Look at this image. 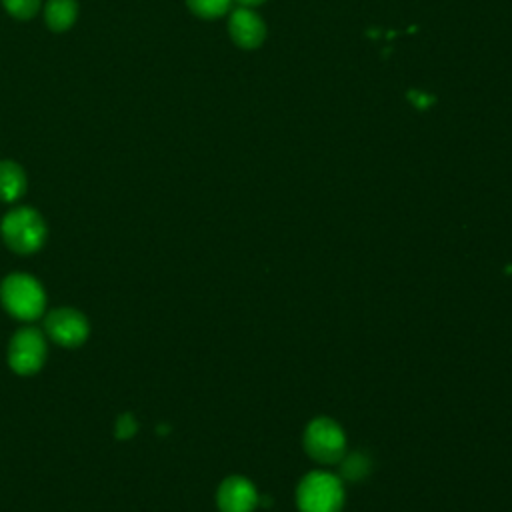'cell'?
<instances>
[{"label":"cell","mask_w":512,"mask_h":512,"mask_svg":"<svg viewBox=\"0 0 512 512\" xmlns=\"http://www.w3.org/2000/svg\"><path fill=\"white\" fill-rule=\"evenodd\" d=\"M340 470H342V476H344V478H348V480H360V478H364V476L370 472V460H368L366 454L354 452V454L342 456V460H340Z\"/></svg>","instance_id":"7c38bea8"},{"label":"cell","mask_w":512,"mask_h":512,"mask_svg":"<svg viewBox=\"0 0 512 512\" xmlns=\"http://www.w3.org/2000/svg\"><path fill=\"white\" fill-rule=\"evenodd\" d=\"M28 178L24 168L14 160H0V200L16 202L24 196Z\"/></svg>","instance_id":"9c48e42d"},{"label":"cell","mask_w":512,"mask_h":512,"mask_svg":"<svg viewBox=\"0 0 512 512\" xmlns=\"http://www.w3.org/2000/svg\"><path fill=\"white\" fill-rule=\"evenodd\" d=\"M46 354V336L40 328L24 326L16 330L8 342V364L20 376L38 372L46 362Z\"/></svg>","instance_id":"277c9868"},{"label":"cell","mask_w":512,"mask_h":512,"mask_svg":"<svg viewBox=\"0 0 512 512\" xmlns=\"http://www.w3.org/2000/svg\"><path fill=\"white\" fill-rule=\"evenodd\" d=\"M0 236L12 252L34 254L44 246L48 226L38 210L30 206H16L4 214L0 222Z\"/></svg>","instance_id":"6da1fadb"},{"label":"cell","mask_w":512,"mask_h":512,"mask_svg":"<svg viewBox=\"0 0 512 512\" xmlns=\"http://www.w3.org/2000/svg\"><path fill=\"white\" fill-rule=\"evenodd\" d=\"M216 504L220 512H252L258 504V494L248 478L230 476L220 484Z\"/></svg>","instance_id":"52a82bcc"},{"label":"cell","mask_w":512,"mask_h":512,"mask_svg":"<svg viewBox=\"0 0 512 512\" xmlns=\"http://www.w3.org/2000/svg\"><path fill=\"white\" fill-rule=\"evenodd\" d=\"M136 428H138L136 418H134L130 412H126V414H122V416L116 420L114 432H116V436H118L120 440H128V438H132V436L136 434Z\"/></svg>","instance_id":"5bb4252c"},{"label":"cell","mask_w":512,"mask_h":512,"mask_svg":"<svg viewBox=\"0 0 512 512\" xmlns=\"http://www.w3.org/2000/svg\"><path fill=\"white\" fill-rule=\"evenodd\" d=\"M90 326L86 316L70 306H62V308H54L46 314L44 318V334L64 346V348H76L80 344H84V340L88 338Z\"/></svg>","instance_id":"8992f818"},{"label":"cell","mask_w":512,"mask_h":512,"mask_svg":"<svg viewBox=\"0 0 512 512\" xmlns=\"http://www.w3.org/2000/svg\"><path fill=\"white\" fill-rule=\"evenodd\" d=\"M234 2H238L242 8H254V6L262 4L264 0H234Z\"/></svg>","instance_id":"9a60e30c"},{"label":"cell","mask_w":512,"mask_h":512,"mask_svg":"<svg viewBox=\"0 0 512 512\" xmlns=\"http://www.w3.org/2000/svg\"><path fill=\"white\" fill-rule=\"evenodd\" d=\"M76 18H78L76 0H48L44 6V22L56 34L70 30Z\"/></svg>","instance_id":"30bf717a"},{"label":"cell","mask_w":512,"mask_h":512,"mask_svg":"<svg viewBox=\"0 0 512 512\" xmlns=\"http://www.w3.org/2000/svg\"><path fill=\"white\" fill-rule=\"evenodd\" d=\"M186 4L190 8V12L196 14L198 18L214 20V18L224 16L230 10L232 0H186Z\"/></svg>","instance_id":"8fae6325"},{"label":"cell","mask_w":512,"mask_h":512,"mask_svg":"<svg viewBox=\"0 0 512 512\" xmlns=\"http://www.w3.org/2000/svg\"><path fill=\"white\" fill-rule=\"evenodd\" d=\"M342 502V482L330 472H310L298 484L296 504L300 512H340Z\"/></svg>","instance_id":"3957f363"},{"label":"cell","mask_w":512,"mask_h":512,"mask_svg":"<svg viewBox=\"0 0 512 512\" xmlns=\"http://www.w3.org/2000/svg\"><path fill=\"white\" fill-rule=\"evenodd\" d=\"M306 452L324 464L340 462L346 448V436L342 428L330 418H316L304 432Z\"/></svg>","instance_id":"5b68a950"},{"label":"cell","mask_w":512,"mask_h":512,"mask_svg":"<svg viewBox=\"0 0 512 512\" xmlns=\"http://www.w3.org/2000/svg\"><path fill=\"white\" fill-rule=\"evenodd\" d=\"M0 302L12 318L28 322L44 314L46 292L32 274L12 272L0 282Z\"/></svg>","instance_id":"7a4b0ae2"},{"label":"cell","mask_w":512,"mask_h":512,"mask_svg":"<svg viewBox=\"0 0 512 512\" xmlns=\"http://www.w3.org/2000/svg\"><path fill=\"white\" fill-rule=\"evenodd\" d=\"M42 0H2L6 12L16 20H30L40 10Z\"/></svg>","instance_id":"4fadbf2b"},{"label":"cell","mask_w":512,"mask_h":512,"mask_svg":"<svg viewBox=\"0 0 512 512\" xmlns=\"http://www.w3.org/2000/svg\"><path fill=\"white\" fill-rule=\"evenodd\" d=\"M230 38L246 50H252L262 44L266 38V26L252 8H236L228 18Z\"/></svg>","instance_id":"ba28073f"}]
</instances>
